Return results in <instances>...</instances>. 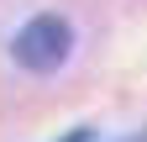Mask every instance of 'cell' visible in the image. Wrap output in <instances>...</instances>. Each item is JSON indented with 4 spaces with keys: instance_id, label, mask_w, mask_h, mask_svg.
I'll return each instance as SVG.
<instances>
[{
    "instance_id": "1",
    "label": "cell",
    "mask_w": 147,
    "mask_h": 142,
    "mask_svg": "<svg viewBox=\"0 0 147 142\" xmlns=\"http://www.w3.org/2000/svg\"><path fill=\"white\" fill-rule=\"evenodd\" d=\"M68 47H74V26L63 21V16H32V21L16 32V63L32 68V74H53V68H63L68 58Z\"/></svg>"
},
{
    "instance_id": "2",
    "label": "cell",
    "mask_w": 147,
    "mask_h": 142,
    "mask_svg": "<svg viewBox=\"0 0 147 142\" xmlns=\"http://www.w3.org/2000/svg\"><path fill=\"white\" fill-rule=\"evenodd\" d=\"M63 142H89V132H68V137H63Z\"/></svg>"
}]
</instances>
